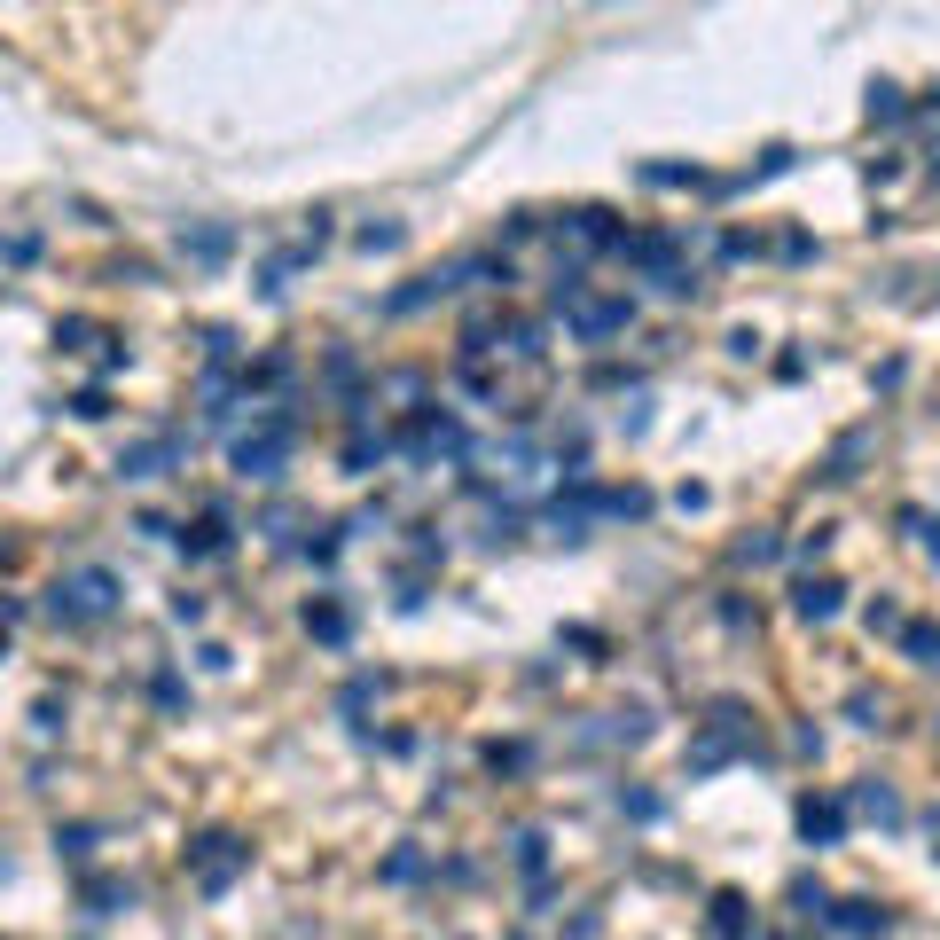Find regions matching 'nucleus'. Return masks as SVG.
Here are the masks:
<instances>
[{"instance_id": "f257e3e1", "label": "nucleus", "mask_w": 940, "mask_h": 940, "mask_svg": "<svg viewBox=\"0 0 940 940\" xmlns=\"http://www.w3.org/2000/svg\"><path fill=\"white\" fill-rule=\"evenodd\" d=\"M165 463H173V439H149V447H134V455H118V470H126V478H157Z\"/></svg>"}, {"instance_id": "f03ea898", "label": "nucleus", "mask_w": 940, "mask_h": 940, "mask_svg": "<svg viewBox=\"0 0 940 940\" xmlns=\"http://www.w3.org/2000/svg\"><path fill=\"white\" fill-rule=\"evenodd\" d=\"M799 611H807V619H831V611H839V588H831V580H823V588H799Z\"/></svg>"}, {"instance_id": "7ed1b4c3", "label": "nucleus", "mask_w": 940, "mask_h": 940, "mask_svg": "<svg viewBox=\"0 0 940 940\" xmlns=\"http://www.w3.org/2000/svg\"><path fill=\"white\" fill-rule=\"evenodd\" d=\"M909 651H917L925 666H933V658H940V635H933V627H909Z\"/></svg>"}]
</instances>
